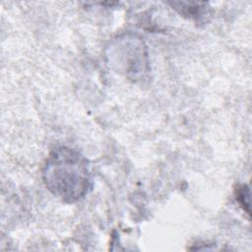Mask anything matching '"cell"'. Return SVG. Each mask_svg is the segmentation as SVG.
<instances>
[{
	"label": "cell",
	"mask_w": 252,
	"mask_h": 252,
	"mask_svg": "<svg viewBox=\"0 0 252 252\" xmlns=\"http://www.w3.org/2000/svg\"><path fill=\"white\" fill-rule=\"evenodd\" d=\"M46 188L65 203L83 199L92 187L88 160L78 151L69 147L53 149L41 170Z\"/></svg>",
	"instance_id": "cell-1"
},
{
	"label": "cell",
	"mask_w": 252,
	"mask_h": 252,
	"mask_svg": "<svg viewBox=\"0 0 252 252\" xmlns=\"http://www.w3.org/2000/svg\"><path fill=\"white\" fill-rule=\"evenodd\" d=\"M108 65L134 83L142 82L150 73L147 45L142 37L128 32L113 38L105 49Z\"/></svg>",
	"instance_id": "cell-2"
},
{
	"label": "cell",
	"mask_w": 252,
	"mask_h": 252,
	"mask_svg": "<svg viewBox=\"0 0 252 252\" xmlns=\"http://www.w3.org/2000/svg\"><path fill=\"white\" fill-rule=\"evenodd\" d=\"M169 5L173 7L183 17L199 21L207 14L208 3H196V2H169Z\"/></svg>",
	"instance_id": "cell-3"
},
{
	"label": "cell",
	"mask_w": 252,
	"mask_h": 252,
	"mask_svg": "<svg viewBox=\"0 0 252 252\" xmlns=\"http://www.w3.org/2000/svg\"><path fill=\"white\" fill-rule=\"evenodd\" d=\"M235 199L242 209L249 215V188L245 184L238 185L235 189Z\"/></svg>",
	"instance_id": "cell-4"
}]
</instances>
